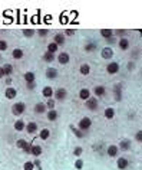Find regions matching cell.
<instances>
[{
	"instance_id": "cell-1",
	"label": "cell",
	"mask_w": 142,
	"mask_h": 170,
	"mask_svg": "<svg viewBox=\"0 0 142 170\" xmlns=\"http://www.w3.org/2000/svg\"><path fill=\"white\" fill-rule=\"evenodd\" d=\"M90 127H92V120L89 118V117H82V118L79 120V123H78V128H79L82 133L88 131Z\"/></svg>"
},
{
	"instance_id": "cell-2",
	"label": "cell",
	"mask_w": 142,
	"mask_h": 170,
	"mask_svg": "<svg viewBox=\"0 0 142 170\" xmlns=\"http://www.w3.org/2000/svg\"><path fill=\"white\" fill-rule=\"evenodd\" d=\"M24 111H26V104L24 102H16L12 107V114L16 115V117H20Z\"/></svg>"
},
{
	"instance_id": "cell-3",
	"label": "cell",
	"mask_w": 142,
	"mask_h": 170,
	"mask_svg": "<svg viewBox=\"0 0 142 170\" xmlns=\"http://www.w3.org/2000/svg\"><path fill=\"white\" fill-rule=\"evenodd\" d=\"M53 97H55L53 98L55 101H63V100L68 97V91H66V88H62V86L57 88V89L53 92Z\"/></svg>"
},
{
	"instance_id": "cell-4",
	"label": "cell",
	"mask_w": 142,
	"mask_h": 170,
	"mask_svg": "<svg viewBox=\"0 0 142 170\" xmlns=\"http://www.w3.org/2000/svg\"><path fill=\"white\" fill-rule=\"evenodd\" d=\"M85 105H86V108L90 110V111H96V110H98V107H99V101H98V98L90 97L89 100L85 101Z\"/></svg>"
},
{
	"instance_id": "cell-5",
	"label": "cell",
	"mask_w": 142,
	"mask_h": 170,
	"mask_svg": "<svg viewBox=\"0 0 142 170\" xmlns=\"http://www.w3.org/2000/svg\"><path fill=\"white\" fill-rule=\"evenodd\" d=\"M113 48H111V46H105V48H102L101 49V56L104 58V59H106V61H109V59H112L113 58Z\"/></svg>"
},
{
	"instance_id": "cell-6",
	"label": "cell",
	"mask_w": 142,
	"mask_h": 170,
	"mask_svg": "<svg viewBox=\"0 0 142 170\" xmlns=\"http://www.w3.org/2000/svg\"><path fill=\"white\" fill-rule=\"evenodd\" d=\"M37 130H39V125H37V123H36V121H30V123H27V124H26V127H24V131H26L27 134H35V133H37Z\"/></svg>"
},
{
	"instance_id": "cell-7",
	"label": "cell",
	"mask_w": 142,
	"mask_h": 170,
	"mask_svg": "<svg viewBox=\"0 0 142 170\" xmlns=\"http://www.w3.org/2000/svg\"><path fill=\"white\" fill-rule=\"evenodd\" d=\"M106 72L109 74V75H115V74H118V72H119V64L115 62V61H112L111 64H108L106 65Z\"/></svg>"
},
{
	"instance_id": "cell-8",
	"label": "cell",
	"mask_w": 142,
	"mask_h": 170,
	"mask_svg": "<svg viewBox=\"0 0 142 170\" xmlns=\"http://www.w3.org/2000/svg\"><path fill=\"white\" fill-rule=\"evenodd\" d=\"M69 61H71V55H69L68 52H60V53L57 55V62H59L60 65H68Z\"/></svg>"
},
{
	"instance_id": "cell-9",
	"label": "cell",
	"mask_w": 142,
	"mask_h": 170,
	"mask_svg": "<svg viewBox=\"0 0 142 170\" xmlns=\"http://www.w3.org/2000/svg\"><path fill=\"white\" fill-rule=\"evenodd\" d=\"M128 166H129V162H128V159L126 157H118V160H116V167L119 170H125L128 169Z\"/></svg>"
},
{
	"instance_id": "cell-10",
	"label": "cell",
	"mask_w": 142,
	"mask_h": 170,
	"mask_svg": "<svg viewBox=\"0 0 142 170\" xmlns=\"http://www.w3.org/2000/svg\"><path fill=\"white\" fill-rule=\"evenodd\" d=\"M131 147H132V144H131V140H128V138L121 140V141H119V146H118V149H119V150H122V152H128V150H131Z\"/></svg>"
},
{
	"instance_id": "cell-11",
	"label": "cell",
	"mask_w": 142,
	"mask_h": 170,
	"mask_svg": "<svg viewBox=\"0 0 142 170\" xmlns=\"http://www.w3.org/2000/svg\"><path fill=\"white\" fill-rule=\"evenodd\" d=\"M105 92H106V88H105L104 85H96V86L93 88L95 98H101V97H104V95H105Z\"/></svg>"
},
{
	"instance_id": "cell-12",
	"label": "cell",
	"mask_w": 142,
	"mask_h": 170,
	"mask_svg": "<svg viewBox=\"0 0 142 170\" xmlns=\"http://www.w3.org/2000/svg\"><path fill=\"white\" fill-rule=\"evenodd\" d=\"M16 95H17V91H16L13 86H7V88H6V91H4V97H6L7 100H15Z\"/></svg>"
},
{
	"instance_id": "cell-13",
	"label": "cell",
	"mask_w": 142,
	"mask_h": 170,
	"mask_svg": "<svg viewBox=\"0 0 142 170\" xmlns=\"http://www.w3.org/2000/svg\"><path fill=\"white\" fill-rule=\"evenodd\" d=\"M33 111H35L36 114H45V113H48L46 104H45V102H37V104H35Z\"/></svg>"
},
{
	"instance_id": "cell-14",
	"label": "cell",
	"mask_w": 142,
	"mask_h": 170,
	"mask_svg": "<svg viewBox=\"0 0 142 170\" xmlns=\"http://www.w3.org/2000/svg\"><path fill=\"white\" fill-rule=\"evenodd\" d=\"M118 153H119V149H118V146H116V144H111V146H108L106 156H109V157H116Z\"/></svg>"
},
{
	"instance_id": "cell-15",
	"label": "cell",
	"mask_w": 142,
	"mask_h": 170,
	"mask_svg": "<svg viewBox=\"0 0 142 170\" xmlns=\"http://www.w3.org/2000/svg\"><path fill=\"white\" fill-rule=\"evenodd\" d=\"M57 69L53 68V67H49V68L45 71V75H46V78L48 79H55V78H57Z\"/></svg>"
},
{
	"instance_id": "cell-16",
	"label": "cell",
	"mask_w": 142,
	"mask_h": 170,
	"mask_svg": "<svg viewBox=\"0 0 142 170\" xmlns=\"http://www.w3.org/2000/svg\"><path fill=\"white\" fill-rule=\"evenodd\" d=\"M113 95H115V101L122 100V84H116L113 86Z\"/></svg>"
},
{
	"instance_id": "cell-17",
	"label": "cell",
	"mask_w": 142,
	"mask_h": 170,
	"mask_svg": "<svg viewBox=\"0 0 142 170\" xmlns=\"http://www.w3.org/2000/svg\"><path fill=\"white\" fill-rule=\"evenodd\" d=\"M92 97V92H90V89L89 88H82L80 91H79V98L82 100V101H86Z\"/></svg>"
},
{
	"instance_id": "cell-18",
	"label": "cell",
	"mask_w": 142,
	"mask_h": 170,
	"mask_svg": "<svg viewBox=\"0 0 142 170\" xmlns=\"http://www.w3.org/2000/svg\"><path fill=\"white\" fill-rule=\"evenodd\" d=\"M53 92H55L53 88H52V86H49V85H48V86H43V89H42V95H43L46 100L52 98V97H53Z\"/></svg>"
},
{
	"instance_id": "cell-19",
	"label": "cell",
	"mask_w": 142,
	"mask_h": 170,
	"mask_svg": "<svg viewBox=\"0 0 142 170\" xmlns=\"http://www.w3.org/2000/svg\"><path fill=\"white\" fill-rule=\"evenodd\" d=\"M65 40H66V36L63 33H56L53 38V42L57 45V46H62L63 43H65Z\"/></svg>"
},
{
	"instance_id": "cell-20",
	"label": "cell",
	"mask_w": 142,
	"mask_h": 170,
	"mask_svg": "<svg viewBox=\"0 0 142 170\" xmlns=\"http://www.w3.org/2000/svg\"><path fill=\"white\" fill-rule=\"evenodd\" d=\"M118 46L122 49V51H128L129 49V39L128 38H121L118 40Z\"/></svg>"
},
{
	"instance_id": "cell-21",
	"label": "cell",
	"mask_w": 142,
	"mask_h": 170,
	"mask_svg": "<svg viewBox=\"0 0 142 170\" xmlns=\"http://www.w3.org/2000/svg\"><path fill=\"white\" fill-rule=\"evenodd\" d=\"M43 153V149H42V146H39V144H35V146H32V150H30V154L32 156H35V157H40Z\"/></svg>"
},
{
	"instance_id": "cell-22",
	"label": "cell",
	"mask_w": 142,
	"mask_h": 170,
	"mask_svg": "<svg viewBox=\"0 0 142 170\" xmlns=\"http://www.w3.org/2000/svg\"><path fill=\"white\" fill-rule=\"evenodd\" d=\"M46 117H48L49 121H56L57 117H59V113H57V110H48Z\"/></svg>"
},
{
	"instance_id": "cell-23",
	"label": "cell",
	"mask_w": 142,
	"mask_h": 170,
	"mask_svg": "<svg viewBox=\"0 0 142 170\" xmlns=\"http://www.w3.org/2000/svg\"><path fill=\"white\" fill-rule=\"evenodd\" d=\"M23 78H24L26 84H29V82H35L36 75H35V72H32V71H27V72L23 75Z\"/></svg>"
},
{
	"instance_id": "cell-24",
	"label": "cell",
	"mask_w": 142,
	"mask_h": 170,
	"mask_svg": "<svg viewBox=\"0 0 142 170\" xmlns=\"http://www.w3.org/2000/svg\"><path fill=\"white\" fill-rule=\"evenodd\" d=\"M13 127H15V130H16V131H23V130H24V127H26V123H24L22 118H19V120L15 121V125H13Z\"/></svg>"
},
{
	"instance_id": "cell-25",
	"label": "cell",
	"mask_w": 142,
	"mask_h": 170,
	"mask_svg": "<svg viewBox=\"0 0 142 170\" xmlns=\"http://www.w3.org/2000/svg\"><path fill=\"white\" fill-rule=\"evenodd\" d=\"M101 36L104 39H106V40L113 38V29H101Z\"/></svg>"
},
{
	"instance_id": "cell-26",
	"label": "cell",
	"mask_w": 142,
	"mask_h": 170,
	"mask_svg": "<svg viewBox=\"0 0 142 170\" xmlns=\"http://www.w3.org/2000/svg\"><path fill=\"white\" fill-rule=\"evenodd\" d=\"M1 68H3L4 76H10V75L13 74V65H12V64H4Z\"/></svg>"
},
{
	"instance_id": "cell-27",
	"label": "cell",
	"mask_w": 142,
	"mask_h": 170,
	"mask_svg": "<svg viewBox=\"0 0 142 170\" xmlns=\"http://www.w3.org/2000/svg\"><path fill=\"white\" fill-rule=\"evenodd\" d=\"M12 56H13V59H22L23 56H24V52H23V49H20V48H16V49H13V52H12Z\"/></svg>"
},
{
	"instance_id": "cell-28",
	"label": "cell",
	"mask_w": 142,
	"mask_h": 170,
	"mask_svg": "<svg viewBox=\"0 0 142 170\" xmlns=\"http://www.w3.org/2000/svg\"><path fill=\"white\" fill-rule=\"evenodd\" d=\"M79 72H80V75H89L90 74V65L89 64H82L80 67H79Z\"/></svg>"
},
{
	"instance_id": "cell-29",
	"label": "cell",
	"mask_w": 142,
	"mask_h": 170,
	"mask_svg": "<svg viewBox=\"0 0 142 170\" xmlns=\"http://www.w3.org/2000/svg\"><path fill=\"white\" fill-rule=\"evenodd\" d=\"M104 115H105L106 120H112L115 117V110L112 107H108V108H105V111H104Z\"/></svg>"
},
{
	"instance_id": "cell-30",
	"label": "cell",
	"mask_w": 142,
	"mask_h": 170,
	"mask_svg": "<svg viewBox=\"0 0 142 170\" xmlns=\"http://www.w3.org/2000/svg\"><path fill=\"white\" fill-rule=\"evenodd\" d=\"M49 137H50V130H49V128H43V130L39 133V138H40V140H43V141H45V140H48Z\"/></svg>"
},
{
	"instance_id": "cell-31",
	"label": "cell",
	"mask_w": 142,
	"mask_h": 170,
	"mask_svg": "<svg viewBox=\"0 0 142 170\" xmlns=\"http://www.w3.org/2000/svg\"><path fill=\"white\" fill-rule=\"evenodd\" d=\"M29 144H30V143H29V141H26V140H23V138H20V140H17V141H16V147H17V149H20V150H24V149H26Z\"/></svg>"
},
{
	"instance_id": "cell-32",
	"label": "cell",
	"mask_w": 142,
	"mask_h": 170,
	"mask_svg": "<svg viewBox=\"0 0 142 170\" xmlns=\"http://www.w3.org/2000/svg\"><path fill=\"white\" fill-rule=\"evenodd\" d=\"M42 59H43L45 62L50 64V62H53V61H55V55H53V53H49V52H45V53H43V56H42Z\"/></svg>"
},
{
	"instance_id": "cell-33",
	"label": "cell",
	"mask_w": 142,
	"mask_h": 170,
	"mask_svg": "<svg viewBox=\"0 0 142 170\" xmlns=\"http://www.w3.org/2000/svg\"><path fill=\"white\" fill-rule=\"evenodd\" d=\"M59 51V46L55 43V42H50V43H48V51L46 52H49V53H53L55 55V52H57Z\"/></svg>"
},
{
	"instance_id": "cell-34",
	"label": "cell",
	"mask_w": 142,
	"mask_h": 170,
	"mask_svg": "<svg viewBox=\"0 0 142 170\" xmlns=\"http://www.w3.org/2000/svg\"><path fill=\"white\" fill-rule=\"evenodd\" d=\"M71 130L73 131V134L78 137V138H83V137H85V133H82L79 128H76V127H73V125H71Z\"/></svg>"
},
{
	"instance_id": "cell-35",
	"label": "cell",
	"mask_w": 142,
	"mask_h": 170,
	"mask_svg": "<svg viewBox=\"0 0 142 170\" xmlns=\"http://www.w3.org/2000/svg\"><path fill=\"white\" fill-rule=\"evenodd\" d=\"M22 32H23V36H24V38H33L36 33L35 29H23Z\"/></svg>"
},
{
	"instance_id": "cell-36",
	"label": "cell",
	"mask_w": 142,
	"mask_h": 170,
	"mask_svg": "<svg viewBox=\"0 0 142 170\" xmlns=\"http://www.w3.org/2000/svg\"><path fill=\"white\" fill-rule=\"evenodd\" d=\"M95 49H96V43L95 42H89V43L85 45V51L86 52H93Z\"/></svg>"
},
{
	"instance_id": "cell-37",
	"label": "cell",
	"mask_w": 142,
	"mask_h": 170,
	"mask_svg": "<svg viewBox=\"0 0 142 170\" xmlns=\"http://www.w3.org/2000/svg\"><path fill=\"white\" fill-rule=\"evenodd\" d=\"M82 153H83V149H82L80 146H78V147L73 149V156H76V159H80Z\"/></svg>"
},
{
	"instance_id": "cell-38",
	"label": "cell",
	"mask_w": 142,
	"mask_h": 170,
	"mask_svg": "<svg viewBox=\"0 0 142 170\" xmlns=\"http://www.w3.org/2000/svg\"><path fill=\"white\" fill-rule=\"evenodd\" d=\"M83 164H85V163H83V160H82V159H76V162H75V164H73V166H75V169H76V170H82V169H83Z\"/></svg>"
},
{
	"instance_id": "cell-39",
	"label": "cell",
	"mask_w": 142,
	"mask_h": 170,
	"mask_svg": "<svg viewBox=\"0 0 142 170\" xmlns=\"http://www.w3.org/2000/svg\"><path fill=\"white\" fill-rule=\"evenodd\" d=\"M45 104H46V108H48V110H55V104H56V101H55L53 98H49Z\"/></svg>"
},
{
	"instance_id": "cell-40",
	"label": "cell",
	"mask_w": 142,
	"mask_h": 170,
	"mask_svg": "<svg viewBox=\"0 0 142 170\" xmlns=\"http://www.w3.org/2000/svg\"><path fill=\"white\" fill-rule=\"evenodd\" d=\"M33 169H35L33 162H26V163L23 164V170H33Z\"/></svg>"
},
{
	"instance_id": "cell-41",
	"label": "cell",
	"mask_w": 142,
	"mask_h": 170,
	"mask_svg": "<svg viewBox=\"0 0 142 170\" xmlns=\"http://www.w3.org/2000/svg\"><path fill=\"white\" fill-rule=\"evenodd\" d=\"M7 48H9V43H7L4 39H0V52L6 51Z\"/></svg>"
},
{
	"instance_id": "cell-42",
	"label": "cell",
	"mask_w": 142,
	"mask_h": 170,
	"mask_svg": "<svg viewBox=\"0 0 142 170\" xmlns=\"http://www.w3.org/2000/svg\"><path fill=\"white\" fill-rule=\"evenodd\" d=\"M113 35H116V36H121V38H125V35H126V30H125V29H116V30H113Z\"/></svg>"
},
{
	"instance_id": "cell-43",
	"label": "cell",
	"mask_w": 142,
	"mask_h": 170,
	"mask_svg": "<svg viewBox=\"0 0 142 170\" xmlns=\"http://www.w3.org/2000/svg\"><path fill=\"white\" fill-rule=\"evenodd\" d=\"M37 33H39V36H46V35L49 33V29H39Z\"/></svg>"
},
{
	"instance_id": "cell-44",
	"label": "cell",
	"mask_w": 142,
	"mask_h": 170,
	"mask_svg": "<svg viewBox=\"0 0 142 170\" xmlns=\"http://www.w3.org/2000/svg\"><path fill=\"white\" fill-rule=\"evenodd\" d=\"M135 140H136L138 143H141V141H142V131H136V134H135Z\"/></svg>"
},
{
	"instance_id": "cell-45",
	"label": "cell",
	"mask_w": 142,
	"mask_h": 170,
	"mask_svg": "<svg viewBox=\"0 0 142 170\" xmlns=\"http://www.w3.org/2000/svg\"><path fill=\"white\" fill-rule=\"evenodd\" d=\"M26 88H27V89H35L36 88V81L35 82H29V84H26Z\"/></svg>"
},
{
	"instance_id": "cell-46",
	"label": "cell",
	"mask_w": 142,
	"mask_h": 170,
	"mask_svg": "<svg viewBox=\"0 0 142 170\" xmlns=\"http://www.w3.org/2000/svg\"><path fill=\"white\" fill-rule=\"evenodd\" d=\"M65 36H73V35H75V30H73V29H66V32H65Z\"/></svg>"
},
{
	"instance_id": "cell-47",
	"label": "cell",
	"mask_w": 142,
	"mask_h": 170,
	"mask_svg": "<svg viewBox=\"0 0 142 170\" xmlns=\"http://www.w3.org/2000/svg\"><path fill=\"white\" fill-rule=\"evenodd\" d=\"M33 164H35V167H37L39 170H42V167H40L42 164H40V160H39V159H36L35 162H33Z\"/></svg>"
},
{
	"instance_id": "cell-48",
	"label": "cell",
	"mask_w": 142,
	"mask_h": 170,
	"mask_svg": "<svg viewBox=\"0 0 142 170\" xmlns=\"http://www.w3.org/2000/svg\"><path fill=\"white\" fill-rule=\"evenodd\" d=\"M128 69H129V71H134V69H135V64H134V62H129V65H128Z\"/></svg>"
},
{
	"instance_id": "cell-49",
	"label": "cell",
	"mask_w": 142,
	"mask_h": 170,
	"mask_svg": "<svg viewBox=\"0 0 142 170\" xmlns=\"http://www.w3.org/2000/svg\"><path fill=\"white\" fill-rule=\"evenodd\" d=\"M106 42H108V43H111V45H113V43L116 42V39H115V38H111V39H108Z\"/></svg>"
},
{
	"instance_id": "cell-50",
	"label": "cell",
	"mask_w": 142,
	"mask_h": 170,
	"mask_svg": "<svg viewBox=\"0 0 142 170\" xmlns=\"http://www.w3.org/2000/svg\"><path fill=\"white\" fill-rule=\"evenodd\" d=\"M6 84L7 85L12 84V78H10V76H6Z\"/></svg>"
},
{
	"instance_id": "cell-51",
	"label": "cell",
	"mask_w": 142,
	"mask_h": 170,
	"mask_svg": "<svg viewBox=\"0 0 142 170\" xmlns=\"http://www.w3.org/2000/svg\"><path fill=\"white\" fill-rule=\"evenodd\" d=\"M1 78H4V74H3V68L0 67V79H1Z\"/></svg>"
}]
</instances>
